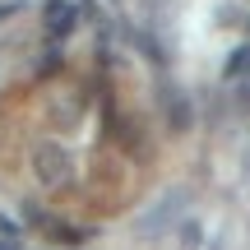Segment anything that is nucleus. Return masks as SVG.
Instances as JSON below:
<instances>
[{"instance_id": "nucleus-5", "label": "nucleus", "mask_w": 250, "mask_h": 250, "mask_svg": "<svg viewBox=\"0 0 250 250\" xmlns=\"http://www.w3.org/2000/svg\"><path fill=\"white\" fill-rule=\"evenodd\" d=\"M223 79H227V83H246V46H236V51L227 56V65H223Z\"/></svg>"}, {"instance_id": "nucleus-1", "label": "nucleus", "mask_w": 250, "mask_h": 250, "mask_svg": "<svg viewBox=\"0 0 250 250\" xmlns=\"http://www.w3.org/2000/svg\"><path fill=\"white\" fill-rule=\"evenodd\" d=\"M186 204H190V190H186V186L167 190L162 199H153V204H148V208L139 213V223H134V232H139L144 241H153V236L171 232V223H176V218L186 213Z\"/></svg>"}, {"instance_id": "nucleus-2", "label": "nucleus", "mask_w": 250, "mask_h": 250, "mask_svg": "<svg viewBox=\"0 0 250 250\" xmlns=\"http://www.w3.org/2000/svg\"><path fill=\"white\" fill-rule=\"evenodd\" d=\"M33 171H37V181H42L46 190H61L74 167H70V153H65L61 144H37L33 148Z\"/></svg>"}, {"instance_id": "nucleus-4", "label": "nucleus", "mask_w": 250, "mask_h": 250, "mask_svg": "<svg viewBox=\"0 0 250 250\" xmlns=\"http://www.w3.org/2000/svg\"><path fill=\"white\" fill-rule=\"evenodd\" d=\"M162 102H167V121H171V130H186V125H190V107H186V98H181L171 83H162Z\"/></svg>"}, {"instance_id": "nucleus-3", "label": "nucleus", "mask_w": 250, "mask_h": 250, "mask_svg": "<svg viewBox=\"0 0 250 250\" xmlns=\"http://www.w3.org/2000/svg\"><path fill=\"white\" fill-rule=\"evenodd\" d=\"M74 19H79V9H74L70 0H46V9H42V23H46L51 37H65L74 28Z\"/></svg>"}, {"instance_id": "nucleus-6", "label": "nucleus", "mask_w": 250, "mask_h": 250, "mask_svg": "<svg viewBox=\"0 0 250 250\" xmlns=\"http://www.w3.org/2000/svg\"><path fill=\"white\" fill-rule=\"evenodd\" d=\"M0 250H14V246H0Z\"/></svg>"}]
</instances>
